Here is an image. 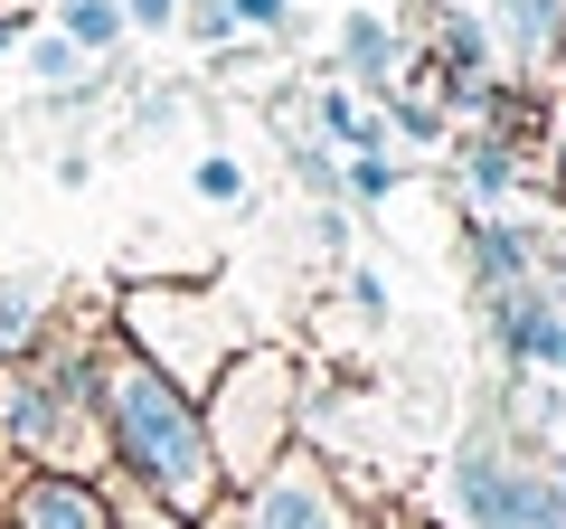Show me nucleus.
<instances>
[{
	"mask_svg": "<svg viewBox=\"0 0 566 529\" xmlns=\"http://www.w3.org/2000/svg\"><path fill=\"white\" fill-rule=\"evenodd\" d=\"M180 95H189V85H151V95L133 104V133H142V143H151V133H170V123H180Z\"/></svg>",
	"mask_w": 566,
	"mask_h": 529,
	"instance_id": "obj_18",
	"label": "nucleus"
},
{
	"mask_svg": "<svg viewBox=\"0 0 566 529\" xmlns=\"http://www.w3.org/2000/svg\"><path fill=\"white\" fill-rule=\"evenodd\" d=\"M510 189H520V152L501 133H463V208L472 218H501Z\"/></svg>",
	"mask_w": 566,
	"mask_h": 529,
	"instance_id": "obj_12",
	"label": "nucleus"
},
{
	"mask_svg": "<svg viewBox=\"0 0 566 529\" xmlns=\"http://www.w3.org/2000/svg\"><path fill=\"white\" fill-rule=\"evenodd\" d=\"M57 29L85 48V58H114L133 29H123V0H57Z\"/></svg>",
	"mask_w": 566,
	"mask_h": 529,
	"instance_id": "obj_13",
	"label": "nucleus"
},
{
	"mask_svg": "<svg viewBox=\"0 0 566 529\" xmlns=\"http://www.w3.org/2000/svg\"><path fill=\"white\" fill-rule=\"evenodd\" d=\"M0 435L29 454V473H104L95 416V350H29L0 378Z\"/></svg>",
	"mask_w": 566,
	"mask_h": 529,
	"instance_id": "obj_3",
	"label": "nucleus"
},
{
	"mask_svg": "<svg viewBox=\"0 0 566 529\" xmlns=\"http://www.w3.org/2000/svg\"><path fill=\"white\" fill-rule=\"evenodd\" d=\"M491 48L520 66L528 85L566 66V0H491Z\"/></svg>",
	"mask_w": 566,
	"mask_h": 529,
	"instance_id": "obj_8",
	"label": "nucleus"
},
{
	"mask_svg": "<svg viewBox=\"0 0 566 529\" xmlns=\"http://www.w3.org/2000/svg\"><path fill=\"white\" fill-rule=\"evenodd\" d=\"M312 246L349 264V208H340V199H312Z\"/></svg>",
	"mask_w": 566,
	"mask_h": 529,
	"instance_id": "obj_20",
	"label": "nucleus"
},
{
	"mask_svg": "<svg viewBox=\"0 0 566 529\" xmlns=\"http://www.w3.org/2000/svg\"><path fill=\"white\" fill-rule=\"evenodd\" d=\"M180 39L199 48V58H218V48H237V0H180Z\"/></svg>",
	"mask_w": 566,
	"mask_h": 529,
	"instance_id": "obj_16",
	"label": "nucleus"
},
{
	"mask_svg": "<svg viewBox=\"0 0 566 529\" xmlns=\"http://www.w3.org/2000/svg\"><path fill=\"white\" fill-rule=\"evenodd\" d=\"M397 76H406V29L378 20V10H349L340 20V85H359L378 104V95H397Z\"/></svg>",
	"mask_w": 566,
	"mask_h": 529,
	"instance_id": "obj_9",
	"label": "nucleus"
},
{
	"mask_svg": "<svg viewBox=\"0 0 566 529\" xmlns=\"http://www.w3.org/2000/svg\"><path fill=\"white\" fill-rule=\"evenodd\" d=\"M312 133H322V143L340 152V162H349V152H387V114L359 95V85H340V76H331L322 95H312Z\"/></svg>",
	"mask_w": 566,
	"mask_h": 529,
	"instance_id": "obj_11",
	"label": "nucleus"
},
{
	"mask_svg": "<svg viewBox=\"0 0 566 529\" xmlns=\"http://www.w3.org/2000/svg\"><path fill=\"white\" fill-rule=\"evenodd\" d=\"M189 180H199V199H208V208H245V162H237V152H208Z\"/></svg>",
	"mask_w": 566,
	"mask_h": 529,
	"instance_id": "obj_17",
	"label": "nucleus"
},
{
	"mask_svg": "<svg viewBox=\"0 0 566 529\" xmlns=\"http://www.w3.org/2000/svg\"><path fill=\"white\" fill-rule=\"evenodd\" d=\"M547 491H557V510H566V454H557V464H547Z\"/></svg>",
	"mask_w": 566,
	"mask_h": 529,
	"instance_id": "obj_24",
	"label": "nucleus"
},
{
	"mask_svg": "<svg viewBox=\"0 0 566 529\" xmlns=\"http://www.w3.org/2000/svg\"><path fill=\"white\" fill-rule=\"evenodd\" d=\"M95 416H104V473H123V483L151 491L161 510H180L189 529L227 501V473L208 454L199 397L170 387L142 350H123V341L95 350Z\"/></svg>",
	"mask_w": 566,
	"mask_h": 529,
	"instance_id": "obj_1",
	"label": "nucleus"
},
{
	"mask_svg": "<svg viewBox=\"0 0 566 529\" xmlns=\"http://www.w3.org/2000/svg\"><path fill=\"white\" fill-rule=\"evenodd\" d=\"M397 180H406L397 152H349V162H340V199H359V208H387Z\"/></svg>",
	"mask_w": 566,
	"mask_h": 529,
	"instance_id": "obj_15",
	"label": "nucleus"
},
{
	"mask_svg": "<svg viewBox=\"0 0 566 529\" xmlns=\"http://www.w3.org/2000/svg\"><path fill=\"white\" fill-rule=\"evenodd\" d=\"M20 39H29V10H0V58H10Z\"/></svg>",
	"mask_w": 566,
	"mask_h": 529,
	"instance_id": "obj_23",
	"label": "nucleus"
},
{
	"mask_svg": "<svg viewBox=\"0 0 566 529\" xmlns=\"http://www.w3.org/2000/svg\"><path fill=\"white\" fill-rule=\"evenodd\" d=\"M199 426H208V454H218L227 491H245L255 473H274V454L303 445V360L274 341H245L218 369V387L199 397Z\"/></svg>",
	"mask_w": 566,
	"mask_h": 529,
	"instance_id": "obj_2",
	"label": "nucleus"
},
{
	"mask_svg": "<svg viewBox=\"0 0 566 529\" xmlns=\"http://www.w3.org/2000/svg\"><path fill=\"white\" fill-rule=\"evenodd\" d=\"M387 529H434V520H406V510H397V520H387Z\"/></svg>",
	"mask_w": 566,
	"mask_h": 529,
	"instance_id": "obj_26",
	"label": "nucleus"
},
{
	"mask_svg": "<svg viewBox=\"0 0 566 529\" xmlns=\"http://www.w3.org/2000/svg\"><path fill=\"white\" fill-rule=\"evenodd\" d=\"M557 208H566V143H557Z\"/></svg>",
	"mask_w": 566,
	"mask_h": 529,
	"instance_id": "obj_25",
	"label": "nucleus"
},
{
	"mask_svg": "<svg viewBox=\"0 0 566 529\" xmlns=\"http://www.w3.org/2000/svg\"><path fill=\"white\" fill-rule=\"evenodd\" d=\"M547 529H566V520H547Z\"/></svg>",
	"mask_w": 566,
	"mask_h": 529,
	"instance_id": "obj_27",
	"label": "nucleus"
},
{
	"mask_svg": "<svg viewBox=\"0 0 566 529\" xmlns=\"http://www.w3.org/2000/svg\"><path fill=\"white\" fill-rule=\"evenodd\" d=\"M283 162H293V180H303L312 199H340V152H331L312 123H293V133H283Z\"/></svg>",
	"mask_w": 566,
	"mask_h": 529,
	"instance_id": "obj_14",
	"label": "nucleus"
},
{
	"mask_svg": "<svg viewBox=\"0 0 566 529\" xmlns=\"http://www.w3.org/2000/svg\"><path fill=\"white\" fill-rule=\"evenodd\" d=\"M114 322H123V350H142L189 397H208L218 369L245 350V322H237V303L218 284H123Z\"/></svg>",
	"mask_w": 566,
	"mask_h": 529,
	"instance_id": "obj_4",
	"label": "nucleus"
},
{
	"mask_svg": "<svg viewBox=\"0 0 566 529\" xmlns=\"http://www.w3.org/2000/svg\"><path fill=\"white\" fill-rule=\"evenodd\" d=\"M123 29H151L161 39V29H180V0H123Z\"/></svg>",
	"mask_w": 566,
	"mask_h": 529,
	"instance_id": "obj_22",
	"label": "nucleus"
},
{
	"mask_svg": "<svg viewBox=\"0 0 566 529\" xmlns=\"http://www.w3.org/2000/svg\"><path fill=\"white\" fill-rule=\"evenodd\" d=\"M538 227H520V218H472V293H510V284H528L538 274Z\"/></svg>",
	"mask_w": 566,
	"mask_h": 529,
	"instance_id": "obj_10",
	"label": "nucleus"
},
{
	"mask_svg": "<svg viewBox=\"0 0 566 529\" xmlns=\"http://www.w3.org/2000/svg\"><path fill=\"white\" fill-rule=\"evenodd\" d=\"M453 510H463V529H547V520H566L557 491H547V464H528L510 445V426H491V416L453 445Z\"/></svg>",
	"mask_w": 566,
	"mask_h": 529,
	"instance_id": "obj_5",
	"label": "nucleus"
},
{
	"mask_svg": "<svg viewBox=\"0 0 566 529\" xmlns=\"http://www.w3.org/2000/svg\"><path fill=\"white\" fill-rule=\"evenodd\" d=\"M237 29L245 39H283L293 29V0H237Z\"/></svg>",
	"mask_w": 566,
	"mask_h": 529,
	"instance_id": "obj_21",
	"label": "nucleus"
},
{
	"mask_svg": "<svg viewBox=\"0 0 566 529\" xmlns=\"http://www.w3.org/2000/svg\"><path fill=\"white\" fill-rule=\"evenodd\" d=\"M340 293H349V312H359V322H387V284L368 274V264H340Z\"/></svg>",
	"mask_w": 566,
	"mask_h": 529,
	"instance_id": "obj_19",
	"label": "nucleus"
},
{
	"mask_svg": "<svg viewBox=\"0 0 566 529\" xmlns=\"http://www.w3.org/2000/svg\"><path fill=\"white\" fill-rule=\"evenodd\" d=\"M0 529H114V483H95V473H20L10 501H0Z\"/></svg>",
	"mask_w": 566,
	"mask_h": 529,
	"instance_id": "obj_7",
	"label": "nucleus"
},
{
	"mask_svg": "<svg viewBox=\"0 0 566 529\" xmlns=\"http://www.w3.org/2000/svg\"><path fill=\"white\" fill-rule=\"evenodd\" d=\"M199 529H368V520L349 510L340 473L312 445H293V454H274V473H255L245 491H227Z\"/></svg>",
	"mask_w": 566,
	"mask_h": 529,
	"instance_id": "obj_6",
	"label": "nucleus"
}]
</instances>
